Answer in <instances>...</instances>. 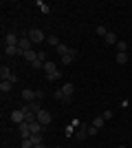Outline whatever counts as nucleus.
Listing matches in <instances>:
<instances>
[{
  "label": "nucleus",
  "instance_id": "obj_1",
  "mask_svg": "<svg viewBox=\"0 0 132 148\" xmlns=\"http://www.w3.org/2000/svg\"><path fill=\"white\" fill-rule=\"evenodd\" d=\"M26 36H29V40H31V42H46V36H44L40 29H31Z\"/></svg>",
  "mask_w": 132,
  "mask_h": 148
},
{
  "label": "nucleus",
  "instance_id": "obj_2",
  "mask_svg": "<svg viewBox=\"0 0 132 148\" xmlns=\"http://www.w3.org/2000/svg\"><path fill=\"white\" fill-rule=\"evenodd\" d=\"M24 119H26V111H24V108H20V111H13V113H11V122L18 124V126L24 122Z\"/></svg>",
  "mask_w": 132,
  "mask_h": 148
},
{
  "label": "nucleus",
  "instance_id": "obj_3",
  "mask_svg": "<svg viewBox=\"0 0 132 148\" xmlns=\"http://www.w3.org/2000/svg\"><path fill=\"white\" fill-rule=\"evenodd\" d=\"M31 40H29V36H22L20 38V44H18V51H20V56L24 53V51H31Z\"/></svg>",
  "mask_w": 132,
  "mask_h": 148
},
{
  "label": "nucleus",
  "instance_id": "obj_4",
  "mask_svg": "<svg viewBox=\"0 0 132 148\" xmlns=\"http://www.w3.org/2000/svg\"><path fill=\"white\" fill-rule=\"evenodd\" d=\"M38 122H40V124H44V126H49V124L53 122V115H51L49 111H44V108H42V111L38 113Z\"/></svg>",
  "mask_w": 132,
  "mask_h": 148
},
{
  "label": "nucleus",
  "instance_id": "obj_5",
  "mask_svg": "<svg viewBox=\"0 0 132 148\" xmlns=\"http://www.w3.org/2000/svg\"><path fill=\"white\" fill-rule=\"evenodd\" d=\"M18 44H20V38L16 36L13 31H11V33H7V36H5V47H18Z\"/></svg>",
  "mask_w": 132,
  "mask_h": 148
},
{
  "label": "nucleus",
  "instance_id": "obj_6",
  "mask_svg": "<svg viewBox=\"0 0 132 148\" xmlns=\"http://www.w3.org/2000/svg\"><path fill=\"white\" fill-rule=\"evenodd\" d=\"M62 93H64V97H66V104H68V102H70V95L75 93V84H70V82H66V84L62 86Z\"/></svg>",
  "mask_w": 132,
  "mask_h": 148
},
{
  "label": "nucleus",
  "instance_id": "obj_7",
  "mask_svg": "<svg viewBox=\"0 0 132 148\" xmlns=\"http://www.w3.org/2000/svg\"><path fill=\"white\" fill-rule=\"evenodd\" d=\"M86 137H88V126H86V124H79V130L75 133V139H77V142H84Z\"/></svg>",
  "mask_w": 132,
  "mask_h": 148
},
{
  "label": "nucleus",
  "instance_id": "obj_8",
  "mask_svg": "<svg viewBox=\"0 0 132 148\" xmlns=\"http://www.w3.org/2000/svg\"><path fill=\"white\" fill-rule=\"evenodd\" d=\"M75 58H77V49H70L68 53H66V56H62L60 60H62V64H70V62L75 60Z\"/></svg>",
  "mask_w": 132,
  "mask_h": 148
},
{
  "label": "nucleus",
  "instance_id": "obj_9",
  "mask_svg": "<svg viewBox=\"0 0 132 148\" xmlns=\"http://www.w3.org/2000/svg\"><path fill=\"white\" fill-rule=\"evenodd\" d=\"M35 97H38V91H31V88H22V99H26V102H33Z\"/></svg>",
  "mask_w": 132,
  "mask_h": 148
},
{
  "label": "nucleus",
  "instance_id": "obj_10",
  "mask_svg": "<svg viewBox=\"0 0 132 148\" xmlns=\"http://www.w3.org/2000/svg\"><path fill=\"white\" fill-rule=\"evenodd\" d=\"M0 77H2V80H11V77H13L11 69L7 66V64H2V69H0Z\"/></svg>",
  "mask_w": 132,
  "mask_h": 148
},
{
  "label": "nucleus",
  "instance_id": "obj_11",
  "mask_svg": "<svg viewBox=\"0 0 132 148\" xmlns=\"http://www.w3.org/2000/svg\"><path fill=\"white\" fill-rule=\"evenodd\" d=\"M104 42H106V44H117V42H119V38H117V33L108 31V33H106V38H104Z\"/></svg>",
  "mask_w": 132,
  "mask_h": 148
},
{
  "label": "nucleus",
  "instance_id": "obj_12",
  "mask_svg": "<svg viewBox=\"0 0 132 148\" xmlns=\"http://www.w3.org/2000/svg\"><path fill=\"white\" fill-rule=\"evenodd\" d=\"M22 58H24V60H29V62H31V64H33V62H35V60H38V51H24V53H22Z\"/></svg>",
  "mask_w": 132,
  "mask_h": 148
},
{
  "label": "nucleus",
  "instance_id": "obj_13",
  "mask_svg": "<svg viewBox=\"0 0 132 148\" xmlns=\"http://www.w3.org/2000/svg\"><path fill=\"white\" fill-rule=\"evenodd\" d=\"M29 139H31V144H33V146H40V144H44L42 133H31V137H29Z\"/></svg>",
  "mask_w": 132,
  "mask_h": 148
},
{
  "label": "nucleus",
  "instance_id": "obj_14",
  "mask_svg": "<svg viewBox=\"0 0 132 148\" xmlns=\"http://www.w3.org/2000/svg\"><path fill=\"white\" fill-rule=\"evenodd\" d=\"M11 88H13V82H9V80H2V82H0V91H2V95L9 93Z\"/></svg>",
  "mask_w": 132,
  "mask_h": 148
},
{
  "label": "nucleus",
  "instance_id": "obj_15",
  "mask_svg": "<svg viewBox=\"0 0 132 148\" xmlns=\"http://www.w3.org/2000/svg\"><path fill=\"white\" fill-rule=\"evenodd\" d=\"M104 124H106V119L101 117V115H97V117L93 119V124H90V126H93V128H97V130H99L101 126H104Z\"/></svg>",
  "mask_w": 132,
  "mask_h": 148
},
{
  "label": "nucleus",
  "instance_id": "obj_16",
  "mask_svg": "<svg viewBox=\"0 0 132 148\" xmlns=\"http://www.w3.org/2000/svg\"><path fill=\"white\" fill-rule=\"evenodd\" d=\"M26 108H29L31 113H35V115L42 111V108H40V102H29V104H26Z\"/></svg>",
  "mask_w": 132,
  "mask_h": 148
},
{
  "label": "nucleus",
  "instance_id": "obj_17",
  "mask_svg": "<svg viewBox=\"0 0 132 148\" xmlns=\"http://www.w3.org/2000/svg\"><path fill=\"white\" fill-rule=\"evenodd\" d=\"M114 47H117V53H128V42H123V40H119Z\"/></svg>",
  "mask_w": 132,
  "mask_h": 148
},
{
  "label": "nucleus",
  "instance_id": "obj_18",
  "mask_svg": "<svg viewBox=\"0 0 132 148\" xmlns=\"http://www.w3.org/2000/svg\"><path fill=\"white\" fill-rule=\"evenodd\" d=\"M46 44H51V47H55V49H57L62 42L57 40V36H46Z\"/></svg>",
  "mask_w": 132,
  "mask_h": 148
},
{
  "label": "nucleus",
  "instance_id": "obj_19",
  "mask_svg": "<svg viewBox=\"0 0 132 148\" xmlns=\"http://www.w3.org/2000/svg\"><path fill=\"white\" fill-rule=\"evenodd\" d=\"M5 53L9 58H13V56H20V51H18V47H5Z\"/></svg>",
  "mask_w": 132,
  "mask_h": 148
},
{
  "label": "nucleus",
  "instance_id": "obj_20",
  "mask_svg": "<svg viewBox=\"0 0 132 148\" xmlns=\"http://www.w3.org/2000/svg\"><path fill=\"white\" fill-rule=\"evenodd\" d=\"M42 130H44V124H40V122L31 124V133H42Z\"/></svg>",
  "mask_w": 132,
  "mask_h": 148
},
{
  "label": "nucleus",
  "instance_id": "obj_21",
  "mask_svg": "<svg viewBox=\"0 0 132 148\" xmlns=\"http://www.w3.org/2000/svg\"><path fill=\"white\" fill-rule=\"evenodd\" d=\"M114 60H117V64H126V62H128V53H117Z\"/></svg>",
  "mask_w": 132,
  "mask_h": 148
},
{
  "label": "nucleus",
  "instance_id": "obj_22",
  "mask_svg": "<svg viewBox=\"0 0 132 148\" xmlns=\"http://www.w3.org/2000/svg\"><path fill=\"white\" fill-rule=\"evenodd\" d=\"M38 7H40V11H42V13H49V11H51V7L46 5L44 0H38Z\"/></svg>",
  "mask_w": 132,
  "mask_h": 148
},
{
  "label": "nucleus",
  "instance_id": "obj_23",
  "mask_svg": "<svg viewBox=\"0 0 132 148\" xmlns=\"http://www.w3.org/2000/svg\"><path fill=\"white\" fill-rule=\"evenodd\" d=\"M68 51H70V47H66V44H60V47H57V53H60V56H66Z\"/></svg>",
  "mask_w": 132,
  "mask_h": 148
},
{
  "label": "nucleus",
  "instance_id": "obj_24",
  "mask_svg": "<svg viewBox=\"0 0 132 148\" xmlns=\"http://www.w3.org/2000/svg\"><path fill=\"white\" fill-rule=\"evenodd\" d=\"M95 31H97V36H101V38H106V33H108V29H106L104 25H99V27H97Z\"/></svg>",
  "mask_w": 132,
  "mask_h": 148
},
{
  "label": "nucleus",
  "instance_id": "obj_25",
  "mask_svg": "<svg viewBox=\"0 0 132 148\" xmlns=\"http://www.w3.org/2000/svg\"><path fill=\"white\" fill-rule=\"evenodd\" d=\"M55 99H62L64 104H66V97H64V93H62V88H60V91H55Z\"/></svg>",
  "mask_w": 132,
  "mask_h": 148
},
{
  "label": "nucleus",
  "instance_id": "obj_26",
  "mask_svg": "<svg viewBox=\"0 0 132 148\" xmlns=\"http://www.w3.org/2000/svg\"><path fill=\"white\" fill-rule=\"evenodd\" d=\"M101 117L108 122V119H112V113H110V111H104V113H101Z\"/></svg>",
  "mask_w": 132,
  "mask_h": 148
},
{
  "label": "nucleus",
  "instance_id": "obj_27",
  "mask_svg": "<svg viewBox=\"0 0 132 148\" xmlns=\"http://www.w3.org/2000/svg\"><path fill=\"white\" fill-rule=\"evenodd\" d=\"M31 66H33V69H40V66H42V69H44V62H42V60H35Z\"/></svg>",
  "mask_w": 132,
  "mask_h": 148
},
{
  "label": "nucleus",
  "instance_id": "obj_28",
  "mask_svg": "<svg viewBox=\"0 0 132 148\" xmlns=\"http://www.w3.org/2000/svg\"><path fill=\"white\" fill-rule=\"evenodd\" d=\"M33 144H31V139H22V148H31Z\"/></svg>",
  "mask_w": 132,
  "mask_h": 148
},
{
  "label": "nucleus",
  "instance_id": "obj_29",
  "mask_svg": "<svg viewBox=\"0 0 132 148\" xmlns=\"http://www.w3.org/2000/svg\"><path fill=\"white\" fill-rule=\"evenodd\" d=\"M38 60H42V62H46V53H44V51H38Z\"/></svg>",
  "mask_w": 132,
  "mask_h": 148
},
{
  "label": "nucleus",
  "instance_id": "obj_30",
  "mask_svg": "<svg viewBox=\"0 0 132 148\" xmlns=\"http://www.w3.org/2000/svg\"><path fill=\"white\" fill-rule=\"evenodd\" d=\"M88 135H90V137H95V135H97V128H93V126H88Z\"/></svg>",
  "mask_w": 132,
  "mask_h": 148
},
{
  "label": "nucleus",
  "instance_id": "obj_31",
  "mask_svg": "<svg viewBox=\"0 0 132 148\" xmlns=\"http://www.w3.org/2000/svg\"><path fill=\"white\" fill-rule=\"evenodd\" d=\"M35 148H46V146H44V144H40V146H35Z\"/></svg>",
  "mask_w": 132,
  "mask_h": 148
},
{
  "label": "nucleus",
  "instance_id": "obj_32",
  "mask_svg": "<svg viewBox=\"0 0 132 148\" xmlns=\"http://www.w3.org/2000/svg\"><path fill=\"white\" fill-rule=\"evenodd\" d=\"M119 148H128V146H119Z\"/></svg>",
  "mask_w": 132,
  "mask_h": 148
},
{
  "label": "nucleus",
  "instance_id": "obj_33",
  "mask_svg": "<svg viewBox=\"0 0 132 148\" xmlns=\"http://www.w3.org/2000/svg\"><path fill=\"white\" fill-rule=\"evenodd\" d=\"M31 148H35V146H31Z\"/></svg>",
  "mask_w": 132,
  "mask_h": 148
},
{
  "label": "nucleus",
  "instance_id": "obj_34",
  "mask_svg": "<svg viewBox=\"0 0 132 148\" xmlns=\"http://www.w3.org/2000/svg\"><path fill=\"white\" fill-rule=\"evenodd\" d=\"M55 148H60V146H55Z\"/></svg>",
  "mask_w": 132,
  "mask_h": 148
}]
</instances>
